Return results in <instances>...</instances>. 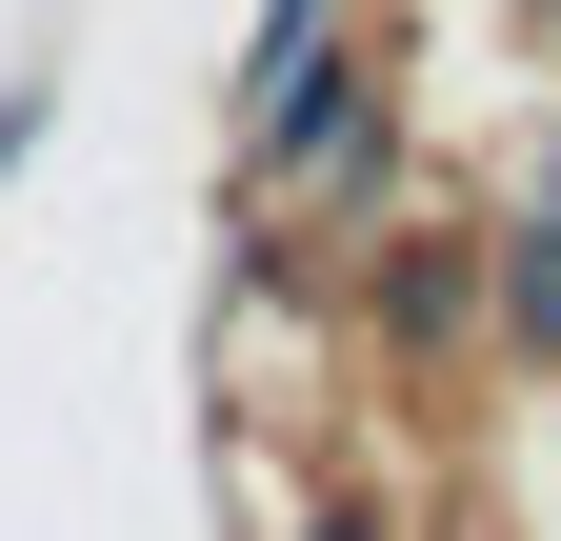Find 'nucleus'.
Listing matches in <instances>:
<instances>
[{
  "instance_id": "obj_1",
  "label": "nucleus",
  "mask_w": 561,
  "mask_h": 541,
  "mask_svg": "<svg viewBox=\"0 0 561 541\" xmlns=\"http://www.w3.org/2000/svg\"><path fill=\"white\" fill-rule=\"evenodd\" d=\"M502 301H522V342H561V221H522V261H502Z\"/></svg>"
}]
</instances>
